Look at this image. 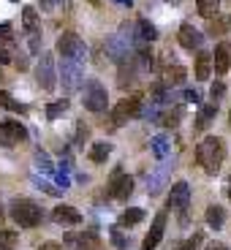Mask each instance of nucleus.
<instances>
[{"instance_id": "1", "label": "nucleus", "mask_w": 231, "mask_h": 250, "mask_svg": "<svg viewBox=\"0 0 231 250\" xmlns=\"http://www.w3.org/2000/svg\"><path fill=\"white\" fill-rule=\"evenodd\" d=\"M223 161H226V142L220 136H207L196 147V163L204 169V174L215 177L223 166Z\"/></svg>"}, {"instance_id": "2", "label": "nucleus", "mask_w": 231, "mask_h": 250, "mask_svg": "<svg viewBox=\"0 0 231 250\" xmlns=\"http://www.w3.org/2000/svg\"><path fill=\"white\" fill-rule=\"evenodd\" d=\"M8 215L14 218V223H17L19 229H36V226H41V220H44V209L30 199H14L11 204H8Z\"/></svg>"}, {"instance_id": "3", "label": "nucleus", "mask_w": 231, "mask_h": 250, "mask_svg": "<svg viewBox=\"0 0 231 250\" xmlns=\"http://www.w3.org/2000/svg\"><path fill=\"white\" fill-rule=\"evenodd\" d=\"M82 104H84V109L93 112V114L106 112V106H109L106 87H104L98 79H87L84 84H82Z\"/></svg>"}, {"instance_id": "4", "label": "nucleus", "mask_w": 231, "mask_h": 250, "mask_svg": "<svg viewBox=\"0 0 231 250\" xmlns=\"http://www.w3.org/2000/svg\"><path fill=\"white\" fill-rule=\"evenodd\" d=\"M57 82L63 84V93H76V90H82V84H84V71H82L79 62L74 60H65V57H60V68H57Z\"/></svg>"}, {"instance_id": "5", "label": "nucleus", "mask_w": 231, "mask_h": 250, "mask_svg": "<svg viewBox=\"0 0 231 250\" xmlns=\"http://www.w3.org/2000/svg\"><path fill=\"white\" fill-rule=\"evenodd\" d=\"M57 55L82 65V62H84V57H87V46H84V41H82L74 30H65L60 38H57Z\"/></svg>"}, {"instance_id": "6", "label": "nucleus", "mask_w": 231, "mask_h": 250, "mask_svg": "<svg viewBox=\"0 0 231 250\" xmlns=\"http://www.w3.org/2000/svg\"><path fill=\"white\" fill-rule=\"evenodd\" d=\"M36 82L44 93H52L57 87V65H55V55L52 52H41V57H38Z\"/></svg>"}, {"instance_id": "7", "label": "nucleus", "mask_w": 231, "mask_h": 250, "mask_svg": "<svg viewBox=\"0 0 231 250\" xmlns=\"http://www.w3.org/2000/svg\"><path fill=\"white\" fill-rule=\"evenodd\" d=\"M139 109H142V98L139 95H128V98H123V101H117L114 104V109H112V123L117 125H125L128 120H133V117H139Z\"/></svg>"}, {"instance_id": "8", "label": "nucleus", "mask_w": 231, "mask_h": 250, "mask_svg": "<svg viewBox=\"0 0 231 250\" xmlns=\"http://www.w3.org/2000/svg\"><path fill=\"white\" fill-rule=\"evenodd\" d=\"M27 139V128L19 120H0V147H17Z\"/></svg>"}, {"instance_id": "9", "label": "nucleus", "mask_w": 231, "mask_h": 250, "mask_svg": "<svg viewBox=\"0 0 231 250\" xmlns=\"http://www.w3.org/2000/svg\"><path fill=\"white\" fill-rule=\"evenodd\" d=\"M109 196L117 201H128V196L133 193V177L125 174L123 169H114L112 177H109V185H106Z\"/></svg>"}, {"instance_id": "10", "label": "nucleus", "mask_w": 231, "mask_h": 250, "mask_svg": "<svg viewBox=\"0 0 231 250\" xmlns=\"http://www.w3.org/2000/svg\"><path fill=\"white\" fill-rule=\"evenodd\" d=\"M177 41H180V46L182 49H188V52H199L201 46H204V36H201V30L199 27H193L190 22H182L180 25V33H177Z\"/></svg>"}, {"instance_id": "11", "label": "nucleus", "mask_w": 231, "mask_h": 250, "mask_svg": "<svg viewBox=\"0 0 231 250\" xmlns=\"http://www.w3.org/2000/svg\"><path fill=\"white\" fill-rule=\"evenodd\" d=\"M163 231H166V212H158L152 226H150V231H147V237L142 242V250H155L163 239Z\"/></svg>"}, {"instance_id": "12", "label": "nucleus", "mask_w": 231, "mask_h": 250, "mask_svg": "<svg viewBox=\"0 0 231 250\" xmlns=\"http://www.w3.org/2000/svg\"><path fill=\"white\" fill-rule=\"evenodd\" d=\"M158 41V27L152 25L150 19H136V25H133V46L139 44H152Z\"/></svg>"}, {"instance_id": "13", "label": "nucleus", "mask_w": 231, "mask_h": 250, "mask_svg": "<svg viewBox=\"0 0 231 250\" xmlns=\"http://www.w3.org/2000/svg\"><path fill=\"white\" fill-rule=\"evenodd\" d=\"M52 220H55L57 226H79L82 223V212L71 204H57L55 209H52Z\"/></svg>"}, {"instance_id": "14", "label": "nucleus", "mask_w": 231, "mask_h": 250, "mask_svg": "<svg viewBox=\"0 0 231 250\" xmlns=\"http://www.w3.org/2000/svg\"><path fill=\"white\" fill-rule=\"evenodd\" d=\"M68 242L76 250H98L101 248V239H98L95 229H87V231H79V234H68Z\"/></svg>"}, {"instance_id": "15", "label": "nucleus", "mask_w": 231, "mask_h": 250, "mask_svg": "<svg viewBox=\"0 0 231 250\" xmlns=\"http://www.w3.org/2000/svg\"><path fill=\"white\" fill-rule=\"evenodd\" d=\"M188 201H190V185L188 182H174L169 190V209H185Z\"/></svg>"}, {"instance_id": "16", "label": "nucleus", "mask_w": 231, "mask_h": 250, "mask_svg": "<svg viewBox=\"0 0 231 250\" xmlns=\"http://www.w3.org/2000/svg\"><path fill=\"white\" fill-rule=\"evenodd\" d=\"M212 68L218 76H226L231 71V44H218L212 52Z\"/></svg>"}, {"instance_id": "17", "label": "nucleus", "mask_w": 231, "mask_h": 250, "mask_svg": "<svg viewBox=\"0 0 231 250\" xmlns=\"http://www.w3.org/2000/svg\"><path fill=\"white\" fill-rule=\"evenodd\" d=\"M136 76H142L139 74V68H136V62H133V55L128 57V60H123L120 62V71H117V84L123 90H128L136 82Z\"/></svg>"}, {"instance_id": "18", "label": "nucleus", "mask_w": 231, "mask_h": 250, "mask_svg": "<svg viewBox=\"0 0 231 250\" xmlns=\"http://www.w3.org/2000/svg\"><path fill=\"white\" fill-rule=\"evenodd\" d=\"M171 169H174V166L163 163L155 174L147 177V193H150V196H158V193H161L163 188H166V180H169V171H171Z\"/></svg>"}, {"instance_id": "19", "label": "nucleus", "mask_w": 231, "mask_h": 250, "mask_svg": "<svg viewBox=\"0 0 231 250\" xmlns=\"http://www.w3.org/2000/svg\"><path fill=\"white\" fill-rule=\"evenodd\" d=\"M185 79H188V71L182 68L180 62L169 60V65L163 71V84H166V87H177V84H185Z\"/></svg>"}, {"instance_id": "20", "label": "nucleus", "mask_w": 231, "mask_h": 250, "mask_svg": "<svg viewBox=\"0 0 231 250\" xmlns=\"http://www.w3.org/2000/svg\"><path fill=\"white\" fill-rule=\"evenodd\" d=\"M218 106L220 104H215V101H207L204 106L199 109V114H196V131H207L210 125H212V120H215V114H218Z\"/></svg>"}, {"instance_id": "21", "label": "nucleus", "mask_w": 231, "mask_h": 250, "mask_svg": "<svg viewBox=\"0 0 231 250\" xmlns=\"http://www.w3.org/2000/svg\"><path fill=\"white\" fill-rule=\"evenodd\" d=\"M22 25H25L27 36H41V17H38L36 6H25L22 8Z\"/></svg>"}, {"instance_id": "22", "label": "nucleus", "mask_w": 231, "mask_h": 250, "mask_svg": "<svg viewBox=\"0 0 231 250\" xmlns=\"http://www.w3.org/2000/svg\"><path fill=\"white\" fill-rule=\"evenodd\" d=\"M193 71H196V79H199V82L210 79V74H212V55H210V52H204V49H199Z\"/></svg>"}, {"instance_id": "23", "label": "nucleus", "mask_w": 231, "mask_h": 250, "mask_svg": "<svg viewBox=\"0 0 231 250\" xmlns=\"http://www.w3.org/2000/svg\"><path fill=\"white\" fill-rule=\"evenodd\" d=\"M204 220H207V226H210V229L220 231V229H223V223H226V209L220 204H210V207H207Z\"/></svg>"}, {"instance_id": "24", "label": "nucleus", "mask_w": 231, "mask_h": 250, "mask_svg": "<svg viewBox=\"0 0 231 250\" xmlns=\"http://www.w3.org/2000/svg\"><path fill=\"white\" fill-rule=\"evenodd\" d=\"M109 155H112V144H109V142H93V144H90L87 158L93 163H106Z\"/></svg>"}, {"instance_id": "25", "label": "nucleus", "mask_w": 231, "mask_h": 250, "mask_svg": "<svg viewBox=\"0 0 231 250\" xmlns=\"http://www.w3.org/2000/svg\"><path fill=\"white\" fill-rule=\"evenodd\" d=\"M196 11L204 19H215L220 11V0H196Z\"/></svg>"}, {"instance_id": "26", "label": "nucleus", "mask_w": 231, "mask_h": 250, "mask_svg": "<svg viewBox=\"0 0 231 250\" xmlns=\"http://www.w3.org/2000/svg\"><path fill=\"white\" fill-rule=\"evenodd\" d=\"M142 220H144V209H142V207H128V209L120 215V226H128V229H131V226H139Z\"/></svg>"}, {"instance_id": "27", "label": "nucleus", "mask_w": 231, "mask_h": 250, "mask_svg": "<svg viewBox=\"0 0 231 250\" xmlns=\"http://www.w3.org/2000/svg\"><path fill=\"white\" fill-rule=\"evenodd\" d=\"M0 106H3V109H8V112L27 114V106H25V104H19V101L14 98L11 93H6V90H0Z\"/></svg>"}, {"instance_id": "28", "label": "nucleus", "mask_w": 231, "mask_h": 250, "mask_svg": "<svg viewBox=\"0 0 231 250\" xmlns=\"http://www.w3.org/2000/svg\"><path fill=\"white\" fill-rule=\"evenodd\" d=\"M150 144H152V155H155V158H161V161H163V158L169 155V136H166V133L152 136Z\"/></svg>"}, {"instance_id": "29", "label": "nucleus", "mask_w": 231, "mask_h": 250, "mask_svg": "<svg viewBox=\"0 0 231 250\" xmlns=\"http://www.w3.org/2000/svg\"><path fill=\"white\" fill-rule=\"evenodd\" d=\"M182 106H177V109H169V112H163L161 117H158V123L163 125V128H177L180 125V120H182Z\"/></svg>"}, {"instance_id": "30", "label": "nucleus", "mask_w": 231, "mask_h": 250, "mask_svg": "<svg viewBox=\"0 0 231 250\" xmlns=\"http://www.w3.org/2000/svg\"><path fill=\"white\" fill-rule=\"evenodd\" d=\"M71 109V101H52V104H46V120H57V117H63V114Z\"/></svg>"}, {"instance_id": "31", "label": "nucleus", "mask_w": 231, "mask_h": 250, "mask_svg": "<svg viewBox=\"0 0 231 250\" xmlns=\"http://www.w3.org/2000/svg\"><path fill=\"white\" fill-rule=\"evenodd\" d=\"M17 245H19V231L0 229V250H14Z\"/></svg>"}, {"instance_id": "32", "label": "nucleus", "mask_w": 231, "mask_h": 250, "mask_svg": "<svg viewBox=\"0 0 231 250\" xmlns=\"http://www.w3.org/2000/svg\"><path fill=\"white\" fill-rule=\"evenodd\" d=\"M109 237H112V245L120 250H128V245H131V239L123 234V229L120 226H114V229H109Z\"/></svg>"}, {"instance_id": "33", "label": "nucleus", "mask_w": 231, "mask_h": 250, "mask_svg": "<svg viewBox=\"0 0 231 250\" xmlns=\"http://www.w3.org/2000/svg\"><path fill=\"white\" fill-rule=\"evenodd\" d=\"M90 139V125H84V120L76 123V136H74V144L76 147H84V142Z\"/></svg>"}, {"instance_id": "34", "label": "nucleus", "mask_w": 231, "mask_h": 250, "mask_svg": "<svg viewBox=\"0 0 231 250\" xmlns=\"http://www.w3.org/2000/svg\"><path fill=\"white\" fill-rule=\"evenodd\" d=\"M139 117H144V120H150V123H158V117H161V106L158 104H147L144 109H139Z\"/></svg>"}, {"instance_id": "35", "label": "nucleus", "mask_w": 231, "mask_h": 250, "mask_svg": "<svg viewBox=\"0 0 231 250\" xmlns=\"http://www.w3.org/2000/svg\"><path fill=\"white\" fill-rule=\"evenodd\" d=\"M201 242H204V234H201V231H193L190 237L185 239V242L180 245V250H199Z\"/></svg>"}, {"instance_id": "36", "label": "nucleus", "mask_w": 231, "mask_h": 250, "mask_svg": "<svg viewBox=\"0 0 231 250\" xmlns=\"http://www.w3.org/2000/svg\"><path fill=\"white\" fill-rule=\"evenodd\" d=\"M226 30H229V17L210 19V33H212V36H220V33H226Z\"/></svg>"}, {"instance_id": "37", "label": "nucleus", "mask_w": 231, "mask_h": 250, "mask_svg": "<svg viewBox=\"0 0 231 250\" xmlns=\"http://www.w3.org/2000/svg\"><path fill=\"white\" fill-rule=\"evenodd\" d=\"M223 95H226V84L218 79V82L212 84V90H210V101H215V104H220V101H223Z\"/></svg>"}, {"instance_id": "38", "label": "nucleus", "mask_w": 231, "mask_h": 250, "mask_svg": "<svg viewBox=\"0 0 231 250\" xmlns=\"http://www.w3.org/2000/svg\"><path fill=\"white\" fill-rule=\"evenodd\" d=\"M36 166H38L41 171H52V161H49V155L38 150V152H36Z\"/></svg>"}, {"instance_id": "39", "label": "nucleus", "mask_w": 231, "mask_h": 250, "mask_svg": "<svg viewBox=\"0 0 231 250\" xmlns=\"http://www.w3.org/2000/svg\"><path fill=\"white\" fill-rule=\"evenodd\" d=\"M33 182H36L38 188H44V190H46V193H49V196H60V193H63L60 188H55V185H49V182H44V180H41V177H33Z\"/></svg>"}, {"instance_id": "40", "label": "nucleus", "mask_w": 231, "mask_h": 250, "mask_svg": "<svg viewBox=\"0 0 231 250\" xmlns=\"http://www.w3.org/2000/svg\"><path fill=\"white\" fill-rule=\"evenodd\" d=\"M180 101H188V104H199V101H201V93H199V90H182V93H180Z\"/></svg>"}, {"instance_id": "41", "label": "nucleus", "mask_w": 231, "mask_h": 250, "mask_svg": "<svg viewBox=\"0 0 231 250\" xmlns=\"http://www.w3.org/2000/svg\"><path fill=\"white\" fill-rule=\"evenodd\" d=\"M14 38V27L8 22H0V41H11Z\"/></svg>"}, {"instance_id": "42", "label": "nucleus", "mask_w": 231, "mask_h": 250, "mask_svg": "<svg viewBox=\"0 0 231 250\" xmlns=\"http://www.w3.org/2000/svg\"><path fill=\"white\" fill-rule=\"evenodd\" d=\"M63 3H65V0H41V8H44V11H57Z\"/></svg>"}, {"instance_id": "43", "label": "nucleus", "mask_w": 231, "mask_h": 250, "mask_svg": "<svg viewBox=\"0 0 231 250\" xmlns=\"http://www.w3.org/2000/svg\"><path fill=\"white\" fill-rule=\"evenodd\" d=\"M71 169H74V161H71L68 155H63V158H60V169H57V171H65V174H68Z\"/></svg>"}, {"instance_id": "44", "label": "nucleus", "mask_w": 231, "mask_h": 250, "mask_svg": "<svg viewBox=\"0 0 231 250\" xmlns=\"http://www.w3.org/2000/svg\"><path fill=\"white\" fill-rule=\"evenodd\" d=\"M11 60H14V65H17L19 71H25V68H27V57H25V55H14Z\"/></svg>"}, {"instance_id": "45", "label": "nucleus", "mask_w": 231, "mask_h": 250, "mask_svg": "<svg viewBox=\"0 0 231 250\" xmlns=\"http://www.w3.org/2000/svg\"><path fill=\"white\" fill-rule=\"evenodd\" d=\"M11 49H6V46H0V65H6V62H11Z\"/></svg>"}, {"instance_id": "46", "label": "nucleus", "mask_w": 231, "mask_h": 250, "mask_svg": "<svg viewBox=\"0 0 231 250\" xmlns=\"http://www.w3.org/2000/svg\"><path fill=\"white\" fill-rule=\"evenodd\" d=\"M204 250H229V248H226L223 242H218V239H215V242H207Z\"/></svg>"}, {"instance_id": "47", "label": "nucleus", "mask_w": 231, "mask_h": 250, "mask_svg": "<svg viewBox=\"0 0 231 250\" xmlns=\"http://www.w3.org/2000/svg\"><path fill=\"white\" fill-rule=\"evenodd\" d=\"M38 250H63V245L60 242H44Z\"/></svg>"}, {"instance_id": "48", "label": "nucleus", "mask_w": 231, "mask_h": 250, "mask_svg": "<svg viewBox=\"0 0 231 250\" xmlns=\"http://www.w3.org/2000/svg\"><path fill=\"white\" fill-rule=\"evenodd\" d=\"M112 3H117V6H123V8H131L133 6V0H112Z\"/></svg>"}, {"instance_id": "49", "label": "nucleus", "mask_w": 231, "mask_h": 250, "mask_svg": "<svg viewBox=\"0 0 231 250\" xmlns=\"http://www.w3.org/2000/svg\"><path fill=\"white\" fill-rule=\"evenodd\" d=\"M3 220H6V212H3V207H0V226H3Z\"/></svg>"}, {"instance_id": "50", "label": "nucleus", "mask_w": 231, "mask_h": 250, "mask_svg": "<svg viewBox=\"0 0 231 250\" xmlns=\"http://www.w3.org/2000/svg\"><path fill=\"white\" fill-rule=\"evenodd\" d=\"M87 3H93V6H101V0H87Z\"/></svg>"}, {"instance_id": "51", "label": "nucleus", "mask_w": 231, "mask_h": 250, "mask_svg": "<svg viewBox=\"0 0 231 250\" xmlns=\"http://www.w3.org/2000/svg\"><path fill=\"white\" fill-rule=\"evenodd\" d=\"M3 79H6V76H3V71H0V84H3Z\"/></svg>"}, {"instance_id": "52", "label": "nucleus", "mask_w": 231, "mask_h": 250, "mask_svg": "<svg viewBox=\"0 0 231 250\" xmlns=\"http://www.w3.org/2000/svg\"><path fill=\"white\" fill-rule=\"evenodd\" d=\"M229 125H231V109H229Z\"/></svg>"}, {"instance_id": "53", "label": "nucleus", "mask_w": 231, "mask_h": 250, "mask_svg": "<svg viewBox=\"0 0 231 250\" xmlns=\"http://www.w3.org/2000/svg\"><path fill=\"white\" fill-rule=\"evenodd\" d=\"M11 3H19V0H11Z\"/></svg>"}]
</instances>
